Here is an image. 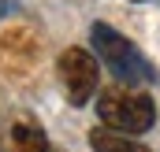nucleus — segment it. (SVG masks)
Here are the masks:
<instances>
[{
  "mask_svg": "<svg viewBox=\"0 0 160 152\" xmlns=\"http://www.w3.org/2000/svg\"><path fill=\"white\" fill-rule=\"evenodd\" d=\"M4 152H52L48 137L30 115H15L4 126Z\"/></svg>",
  "mask_w": 160,
  "mask_h": 152,
  "instance_id": "20e7f679",
  "label": "nucleus"
},
{
  "mask_svg": "<svg viewBox=\"0 0 160 152\" xmlns=\"http://www.w3.org/2000/svg\"><path fill=\"white\" fill-rule=\"evenodd\" d=\"M56 74H60V85L67 93L71 104H86L93 93H97V56H89L86 48H67L56 63Z\"/></svg>",
  "mask_w": 160,
  "mask_h": 152,
  "instance_id": "7ed1b4c3",
  "label": "nucleus"
},
{
  "mask_svg": "<svg viewBox=\"0 0 160 152\" xmlns=\"http://www.w3.org/2000/svg\"><path fill=\"white\" fill-rule=\"evenodd\" d=\"M89 145L97 152H149L145 145H138L130 134H116V130H108V126L89 130Z\"/></svg>",
  "mask_w": 160,
  "mask_h": 152,
  "instance_id": "39448f33",
  "label": "nucleus"
},
{
  "mask_svg": "<svg viewBox=\"0 0 160 152\" xmlns=\"http://www.w3.org/2000/svg\"><path fill=\"white\" fill-rule=\"evenodd\" d=\"M89 41H93V56L104 59V67L119 78L123 85H142V82L153 78V67L145 63V56L123 37L119 30H112L108 22H93Z\"/></svg>",
  "mask_w": 160,
  "mask_h": 152,
  "instance_id": "f03ea898",
  "label": "nucleus"
},
{
  "mask_svg": "<svg viewBox=\"0 0 160 152\" xmlns=\"http://www.w3.org/2000/svg\"><path fill=\"white\" fill-rule=\"evenodd\" d=\"M97 115L104 119V126L108 130H116V134H145V130H153V122H157V104H153V97L149 93H142L138 85H112L108 93H101V100H97Z\"/></svg>",
  "mask_w": 160,
  "mask_h": 152,
  "instance_id": "f257e3e1",
  "label": "nucleus"
},
{
  "mask_svg": "<svg viewBox=\"0 0 160 152\" xmlns=\"http://www.w3.org/2000/svg\"><path fill=\"white\" fill-rule=\"evenodd\" d=\"M138 4H142V0H138Z\"/></svg>",
  "mask_w": 160,
  "mask_h": 152,
  "instance_id": "423d86ee",
  "label": "nucleus"
}]
</instances>
